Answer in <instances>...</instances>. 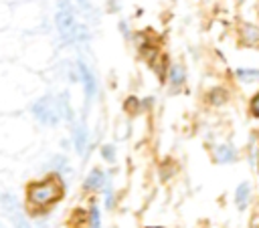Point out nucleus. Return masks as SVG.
Returning a JSON list of instances; mask_svg holds the SVG:
<instances>
[{"instance_id": "17", "label": "nucleus", "mask_w": 259, "mask_h": 228, "mask_svg": "<svg viewBox=\"0 0 259 228\" xmlns=\"http://www.w3.org/2000/svg\"><path fill=\"white\" fill-rule=\"evenodd\" d=\"M117 28H119V32H121V36L127 40V38H132V28H130V22L125 20V18H121L119 22H117Z\"/></svg>"}, {"instance_id": "15", "label": "nucleus", "mask_w": 259, "mask_h": 228, "mask_svg": "<svg viewBox=\"0 0 259 228\" xmlns=\"http://www.w3.org/2000/svg\"><path fill=\"white\" fill-rule=\"evenodd\" d=\"M89 228H101V216H99L97 206L89 210Z\"/></svg>"}, {"instance_id": "18", "label": "nucleus", "mask_w": 259, "mask_h": 228, "mask_svg": "<svg viewBox=\"0 0 259 228\" xmlns=\"http://www.w3.org/2000/svg\"><path fill=\"white\" fill-rule=\"evenodd\" d=\"M140 101H138V97H127L125 99V103H123V107H125V111H132V113H136L138 109H140Z\"/></svg>"}, {"instance_id": "23", "label": "nucleus", "mask_w": 259, "mask_h": 228, "mask_svg": "<svg viewBox=\"0 0 259 228\" xmlns=\"http://www.w3.org/2000/svg\"><path fill=\"white\" fill-rule=\"evenodd\" d=\"M0 228H4V224H0Z\"/></svg>"}, {"instance_id": "10", "label": "nucleus", "mask_w": 259, "mask_h": 228, "mask_svg": "<svg viewBox=\"0 0 259 228\" xmlns=\"http://www.w3.org/2000/svg\"><path fill=\"white\" fill-rule=\"evenodd\" d=\"M249 200H251V184L249 182H243L235 190V206H237V210H241V212L247 210Z\"/></svg>"}, {"instance_id": "1", "label": "nucleus", "mask_w": 259, "mask_h": 228, "mask_svg": "<svg viewBox=\"0 0 259 228\" xmlns=\"http://www.w3.org/2000/svg\"><path fill=\"white\" fill-rule=\"evenodd\" d=\"M75 0H57V12H55V26L65 44H81L89 40V32L85 24L77 18Z\"/></svg>"}, {"instance_id": "5", "label": "nucleus", "mask_w": 259, "mask_h": 228, "mask_svg": "<svg viewBox=\"0 0 259 228\" xmlns=\"http://www.w3.org/2000/svg\"><path fill=\"white\" fill-rule=\"evenodd\" d=\"M239 40L243 46L257 48L259 46V26L253 22H243L239 28Z\"/></svg>"}, {"instance_id": "12", "label": "nucleus", "mask_w": 259, "mask_h": 228, "mask_svg": "<svg viewBox=\"0 0 259 228\" xmlns=\"http://www.w3.org/2000/svg\"><path fill=\"white\" fill-rule=\"evenodd\" d=\"M235 77L243 85H255V83H259V69H255V67H251V69L249 67H243V69H237L235 71Z\"/></svg>"}, {"instance_id": "13", "label": "nucleus", "mask_w": 259, "mask_h": 228, "mask_svg": "<svg viewBox=\"0 0 259 228\" xmlns=\"http://www.w3.org/2000/svg\"><path fill=\"white\" fill-rule=\"evenodd\" d=\"M206 99H208L210 105L221 107V105H225V103L229 101V91H227L225 87H212V89L206 93Z\"/></svg>"}, {"instance_id": "4", "label": "nucleus", "mask_w": 259, "mask_h": 228, "mask_svg": "<svg viewBox=\"0 0 259 228\" xmlns=\"http://www.w3.org/2000/svg\"><path fill=\"white\" fill-rule=\"evenodd\" d=\"M77 67V79L81 81V87H83V95H85V107L91 105V101H95L97 93H99V85H97V77L93 73V69L85 63V61H77L75 63Z\"/></svg>"}, {"instance_id": "3", "label": "nucleus", "mask_w": 259, "mask_h": 228, "mask_svg": "<svg viewBox=\"0 0 259 228\" xmlns=\"http://www.w3.org/2000/svg\"><path fill=\"white\" fill-rule=\"evenodd\" d=\"M30 113L42 125H57L61 121V115H59V109H57V99L53 95H45V97L36 99L30 105Z\"/></svg>"}, {"instance_id": "9", "label": "nucleus", "mask_w": 259, "mask_h": 228, "mask_svg": "<svg viewBox=\"0 0 259 228\" xmlns=\"http://www.w3.org/2000/svg\"><path fill=\"white\" fill-rule=\"evenodd\" d=\"M107 186V178H105V174L101 172V169H91L89 172V176L85 178V182H83V188L85 190H93V192H97V190H101V188H105Z\"/></svg>"}, {"instance_id": "6", "label": "nucleus", "mask_w": 259, "mask_h": 228, "mask_svg": "<svg viewBox=\"0 0 259 228\" xmlns=\"http://www.w3.org/2000/svg\"><path fill=\"white\" fill-rule=\"evenodd\" d=\"M166 81H168V85H170V91H172V93L180 91V89L184 87V83H186V69H184L180 63L170 65L168 75H166Z\"/></svg>"}, {"instance_id": "16", "label": "nucleus", "mask_w": 259, "mask_h": 228, "mask_svg": "<svg viewBox=\"0 0 259 228\" xmlns=\"http://www.w3.org/2000/svg\"><path fill=\"white\" fill-rule=\"evenodd\" d=\"M249 113L259 119V91H257V93L251 97V101H249Z\"/></svg>"}, {"instance_id": "19", "label": "nucleus", "mask_w": 259, "mask_h": 228, "mask_svg": "<svg viewBox=\"0 0 259 228\" xmlns=\"http://www.w3.org/2000/svg\"><path fill=\"white\" fill-rule=\"evenodd\" d=\"M101 155H103V159L113 161V159H115V149H113V145H103V147H101Z\"/></svg>"}, {"instance_id": "14", "label": "nucleus", "mask_w": 259, "mask_h": 228, "mask_svg": "<svg viewBox=\"0 0 259 228\" xmlns=\"http://www.w3.org/2000/svg\"><path fill=\"white\" fill-rule=\"evenodd\" d=\"M0 206L10 216H14V212H18V202H16V196H12V194H2L0 196Z\"/></svg>"}, {"instance_id": "24", "label": "nucleus", "mask_w": 259, "mask_h": 228, "mask_svg": "<svg viewBox=\"0 0 259 228\" xmlns=\"http://www.w3.org/2000/svg\"><path fill=\"white\" fill-rule=\"evenodd\" d=\"M239 2H243V0H239Z\"/></svg>"}, {"instance_id": "8", "label": "nucleus", "mask_w": 259, "mask_h": 228, "mask_svg": "<svg viewBox=\"0 0 259 228\" xmlns=\"http://www.w3.org/2000/svg\"><path fill=\"white\" fill-rule=\"evenodd\" d=\"M212 155H214V161L217 163H233V161H237V149L233 145H229V143L217 145L214 151H212Z\"/></svg>"}, {"instance_id": "22", "label": "nucleus", "mask_w": 259, "mask_h": 228, "mask_svg": "<svg viewBox=\"0 0 259 228\" xmlns=\"http://www.w3.org/2000/svg\"><path fill=\"white\" fill-rule=\"evenodd\" d=\"M146 228H162V226H146Z\"/></svg>"}, {"instance_id": "11", "label": "nucleus", "mask_w": 259, "mask_h": 228, "mask_svg": "<svg viewBox=\"0 0 259 228\" xmlns=\"http://www.w3.org/2000/svg\"><path fill=\"white\" fill-rule=\"evenodd\" d=\"M57 109H59L61 119H65V121H73L75 119V111L71 107V101H69V95L67 93H61L57 97Z\"/></svg>"}, {"instance_id": "7", "label": "nucleus", "mask_w": 259, "mask_h": 228, "mask_svg": "<svg viewBox=\"0 0 259 228\" xmlns=\"http://www.w3.org/2000/svg\"><path fill=\"white\" fill-rule=\"evenodd\" d=\"M87 143H89L87 125H85V121H77L73 125V145H75V151L79 155H83L87 151Z\"/></svg>"}, {"instance_id": "20", "label": "nucleus", "mask_w": 259, "mask_h": 228, "mask_svg": "<svg viewBox=\"0 0 259 228\" xmlns=\"http://www.w3.org/2000/svg\"><path fill=\"white\" fill-rule=\"evenodd\" d=\"M53 167H55V169H63V167H67V157H63V155H55V157H53Z\"/></svg>"}, {"instance_id": "2", "label": "nucleus", "mask_w": 259, "mask_h": 228, "mask_svg": "<svg viewBox=\"0 0 259 228\" xmlns=\"http://www.w3.org/2000/svg\"><path fill=\"white\" fill-rule=\"evenodd\" d=\"M63 194H65V186L59 174H51L38 182H32L26 188L28 210H32L34 214H40L53 204H57L63 198Z\"/></svg>"}, {"instance_id": "21", "label": "nucleus", "mask_w": 259, "mask_h": 228, "mask_svg": "<svg viewBox=\"0 0 259 228\" xmlns=\"http://www.w3.org/2000/svg\"><path fill=\"white\" fill-rule=\"evenodd\" d=\"M79 6H87V0H75Z\"/></svg>"}]
</instances>
